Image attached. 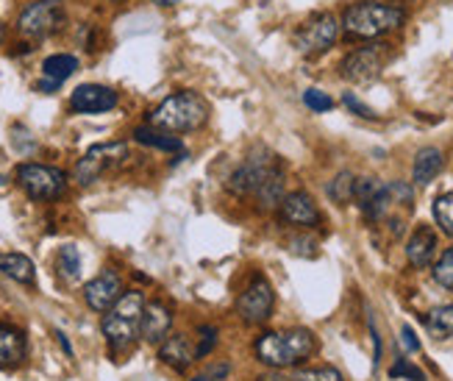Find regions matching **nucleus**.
<instances>
[{
    "label": "nucleus",
    "instance_id": "13",
    "mask_svg": "<svg viewBox=\"0 0 453 381\" xmlns=\"http://www.w3.org/2000/svg\"><path fill=\"white\" fill-rule=\"evenodd\" d=\"M117 92L104 84H81L70 95V106L81 114H104L117 106Z\"/></svg>",
    "mask_w": 453,
    "mask_h": 381
},
{
    "label": "nucleus",
    "instance_id": "27",
    "mask_svg": "<svg viewBox=\"0 0 453 381\" xmlns=\"http://www.w3.org/2000/svg\"><path fill=\"white\" fill-rule=\"evenodd\" d=\"M434 282L445 290H453V248H448L434 265Z\"/></svg>",
    "mask_w": 453,
    "mask_h": 381
},
{
    "label": "nucleus",
    "instance_id": "9",
    "mask_svg": "<svg viewBox=\"0 0 453 381\" xmlns=\"http://www.w3.org/2000/svg\"><path fill=\"white\" fill-rule=\"evenodd\" d=\"M65 12H62V0H34L17 19V31L28 36V39H45L62 26Z\"/></svg>",
    "mask_w": 453,
    "mask_h": 381
},
{
    "label": "nucleus",
    "instance_id": "2",
    "mask_svg": "<svg viewBox=\"0 0 453 381\" xmlns=\"http://www.w3.org/2000/svg\"><path fill=\"white\" fill-rule=\"evenodd\" d=\"M209 120V104L198 92H175L150 112V126L167 134L198 131Z\"/></svg>",
    "mask_w": 453,
    "mask_h": 381
},
{
    "label": "nucleus",
    "instance_id": "11",
    "mask_svg": "<svg viewBox=\"0 0 453 381\" xmlns=\"http://www.w3.org/2000/svg\"><path fill=\"white\" fill-rule=\"evenodd\" d=\"M273 307H275V292L267 278H253L242 290V295L236 298V315H240L242 323L248 326H259L265 320H270Z\"/></svg>",
    "mask_w": 453,
    "mask_h": 381
},
{
    "label": "nucleus",
    "instance_id": "10",
    "mask_svg": "<svg viewBox=\"0 0 453 381\" xmlns=\"http://www.w3.org/2000/svg\"><path fill=\"white\" fill-rule=\"evenodd\" d=\"M389 58V45H365L345 56L342 75L350 84H372Z\"/></svg>",
    "mask_w": 453,
    "mask_h": 381
},
{
    "label": "nucleus",
    "instance_id": "21",
    "mask_svg": "<svg viewBox=\"0 0 453 381\" xmlns=\"http://www.w3.org/2000/svg\"><path fill=\"white\" fill-rule=\"evenodd\" d=\"M134 139H136V143L148 145V148H159V151H167V153H175V151L184 148L179 136H170L167 131H159L153 126H140L134 131Z\"/></svg>",
    "mask_w": 453,
    "mask_h": 381
},
{
    "label": "nucleus",
    "instance_id": "6",
    "mask_svg": "<svg viewBox=\"0 0 453 381\" xmlns=\"http://www.w3.org/2000/svg\"><path fill=\"white\" fill-rule=\"evenodd\" d=\"M128 159V145L126 143H101V145H92L73 170V178L81 187L95 184L97 178H104L106 173L117 170Z\"/></svg>",
    "mask_w": 453,
    "mask_h": 381
},
{
    "label": "nucleus",
    "instance_id": "15",
    "mask_svg": "<svg viewBox=\"0 0 453 381\" xmlns=\"http://www.w3.org/2000/svg\"><path fill=\"white\" fill-rule=\"evenodd\" d=\"M170 326H173V315L165 304L159 300H150L145 304V312H142V320H140V334L145 343H153V346H162L167 334H170Z\"/></svg>",
    "mask_w": 453,
    "mask_h": 381
},
{
    "label": "nucleus",
    "instance_id": "31",
    "mask_svg": "<svg viewBox=\"0 0 453 381\" xmlns=\"http://www.w3.org/2000/svg\"><path fill=\"white\" fill-rule=\"evenodd\" d=\"M342 104H345L353 114H359V117H365V120H376V117H379L367 104H362V100H359L357 95H353V92H345V95H342Z\"/></svg>",
    "mask_w": 453,
    "mask_h": 381
},
{
    "label": "nucleus",
    "instance_id": "28",
    "mask_svg": "<svg viewBox=\"0 0 453 381\" xmlns=\"http://www.w3.org/2000/svg\"><path fill=\"white\" fill-rule=\"evenodd\" d=\"M289 381H342V373L337 368H306L301 373H295Z\"/></svg>",
    "mask_w": 453,
    "mask_h": 381
},
{
    "label": "nucleus",
    "instance_id": "26",
    "mask_svg": "<svg viewBox=\"0 0 453 381\" xmlns=\"http://www.w3.org/2000/svg\"><path fill=\"white\" fill-rule=\"evenodd\" d=\"M428 329L434 331L437 337H448L453 334V307H437L434 312L428 315Z\"/></svg>",
    "mask_w": 453,
    "mask_h": 381
},
{
    "label": "nucleus",
    "instance_id": "5",
    "mask_svg": "<svg viewBox=\"0 0 453 381\" xmlns=\"http://www.w3.org/2000/svg\"><path fill=\"white\" fill-rule=\"evenodd\" d=\"M281 167H279V159H275V153H270L267 148H259L253 151L245 162L236 167L231 175H228V192L231 195H240V198H256L265 184L270 182L273 175H279Z\"/></svg>",
    "mask_w": 453,
    "mask_h": 381
},
{
    "label": "nucleus",
    "instance_id": "7",
    "mask_svg": "<svg viewBox=\"0 0 453 381\" xmlns=\"http://www.w3.org/2000/svg\"><path fill=\"white\" fill-rule=\"evenodd\" d=\"M17 184L23 187V192L34 200H53L58 195H65L67 175L58 167L26 162L17 167Z\"/></svg>",
    "mask_w": 453,
    "mask_h": 381
},
{
    "label": "nucleus",
    "instance_id": "3",
    "mask_svg": "<svg viewBox=\"0 0 453 381\" xmlns=\"http://www.w3.org/2000/svg\"><path fill=\"white\" fill-rule=\"evenodd\" d=\"M403 23H406L403 9L376 4V0H359V4H353L342 12V28L359 39H376L381 34L401 28Z\"/></svg>",
    "mask_w": 453,
    "mask_h": 381
},
{
    "label": "nucleus",
    "instance_id": "1",
    "mask_svg": "<svg viewBox=\"0 0 453 381\" xmlns=\"http://www.w3.org/2000/svg\"><path fill=\"white\" fill-rule=\"evenodd\" d=\"M318 351V339L309 329H287V331H267L256 343V356L273 370H284L301 365Z\"/></svg>",
    "mask_w": 453,
    "mask_h": 381
},
{
    "label": "nucleus",
    "instance_id": "35",
    "mask_svg": "<svg viewBox=\"0 0 453 381\" xmlns=\"http://www.w3.org/2000/svg\"><path fill=\"white\" fill-rule=\"evenodd\" d=\"M156 6H175V4H181V0H153Z\"/></svg>",
    "mask_w": 453,
    "mask_h": 381
},
{
    "label": "nucleus",
    "instance_id": "4",
    "mask_svg": "<svg viewBox=\"0 0 453 381\" xmlns=\"http://www.w3.org/2000/svg\"><path fill=\"white\" fill-rule=\"evenodd\" d=\"M145 312V298L142 292H126L117 304L109 309V315L104 317V337L109 339V346L114 351H123L128 346H134V339L140 337V320Z\"/></svg>",
    "mask_w": 453,
    "mask_h": 381
},
{
    "label": "nucleus",
    "instance_id": "18",
    "mask_svg": "<svg viewBox=\"0 0 453 381\" xmlns=\"http://www.w3.org/2000/svg\"><path fill=\"white\" fill-rule=\"evenodd\" d=\"M26 337L19 329L0 323V368H14L26 359Z\"/></svg>",
    "mask_w": 453,
    "mask_h": 381
},
{
    "label": "nucleus",
    "instance_id": "37",
    "mask_svg": "<svg viewBox=\"0 0 453 381\" xmlns=\"http://www.w3.org/2000/svg\"><path fill=\"white\" fill-rule=\"evenodd\" d=\"M401 4H406V0H401Z\"/></svg>",
    "mask_w": 453,
    "mask_h": 381
},
{
    "label": "nucleus",
    "instance_id": "14",
    "mask_svg": "<svg viewBox=\"0 0 453 381\" xmlns=\"http://www.w3.org/2000/svg\"><path fill=\"white\" fill-rule=\"evenodd\" d=\"M281 217L287 220V223L301 226V229H314V226H320V220H323L318 204H314V198L309 192H301V190L284 195Z\"/></svg>",
    "mask_w": 453,
    "mask_h": 381
},
{
    "label": "nucleus",
    "instance_id": "34",
    "mask_svg": "<svg viewBox=\"0 0 453 381\" xmlns=\"http://www.w3.org/2000/svg\"><path fill=\"white\" fill-rule=\"evenodd\" d=\"M401 334H403V348H406V351H418V348H420V339L415 337V331H411L409 326H403Z\"/></svg>",
    "mask_w": 453,
    "mask_h": 381
},
{
    "label": "nucleus",
    "instance_id": "25",
    "mask_svg": "<svg viewBox=\"0 0 453 381\" xmlns=\"http://www.w3.org/2000/svg\"><path fill=\"white\" fill-rule=\"evenodd\" d=\"M434 220L448 237H453V192H445L434 200Z\"/></svg>",
    "mask_w": 453,
    "mask_h": 381
},
{
    "label": "nucleus",
    "instance_id": "24",
    "mask_svg": "<svg viewBox=\"0 0 453 381\" xmlns=\"http://www.w3.org/2000/svg\"><path fill=\"white\" fill-rule=\"evenodd\" d=\"M353 187H357V178H353L350 173H340L328 184V195H331L334 204H348V200H353Z\"/></svg>",
    "mask_w": 453,
    "mask_h": 381
},
{
    "label": "nucleus",
    "instance_id": "32",
    "mask_svg": "<svg viewBox=\"0 0 453 381\" xmlns=\"http://www.w3.org/2000/svg\"><path fill=\"white\" fill-rule=\"evenodd\" d=\"M201 343H198V356H206L214 346H218V329L211 326H201Z\"/></svg>",
    "mask_w": 453,
    "mask_h": 381
},
{
    "label": "nucleus",
    "instance_id": "12",
    "mask_svg": "<svg viewBox=\"0 0 453 381\" xmlns=\"http://www.w3.org/2000/svg\"><path fill=\"white\" fill-rule=\"evenodd\" d=\"M120 298H123V282L114 270H104L84 287V300L95 312H109Z\"/></svg>",
    "mask_w": 453,
    "mask_h": 381
},
{
    "label": "nucleus",
    "instance_id": "23",
    "mask_svg": "<svg viewBox=\"0 0 453 381\" xmlns=\"http://www.w3.org/2000/svg\"><path fill=\"white\" fill-rule=\"evenodd\" d=\"M58 270H62L67 282H78V276H81V253H78L75 245H65L58 251Z\"/></svg>",
    "mask_w": 453,
    "mask_h": 381
},
{
    "label": "nucleus",
    "instance_id": "17",
    "mask_svg": "<svg viewBox=\"0 0 453 381\" xmlns=\"http://www.w3.org/2000/svg\"><path fill=\"white\" fill-rule=\"evenodd\" d=\"M159 359L175 370H187L198 359V346L187 334H173L159 346Z\"/></svg>",
    "mask_w": 453,
    "mask_h": 381
},
{
    "label": "nucleus",
    "instance_id": "22",
    "mask_svg": "<svg viewBox=\"0 0 453 381\" xmlns=\"http://www.w3.org/2000/svg\"><path fill=\"white\" fill-rule=\"evenodd\" d=\"M75 70H78V58L70 56V53H53V56H48L45 62H42L45 78H50V82H56V84L67 82V78H70Z\"/></svg>",
    "mask_w": 453,
    "mask_h": 381
},
{
    "label": "nucleus",
    "instance_id": "29",
    "mask_svg": "<svg viewBox=\"0 0 453 381\" xmlns=\"http://www.w3.org/2000/svg\"><path fill=\"white\" fill-rule=\"evenodd\" d=\"M389 376L392 378H409V381H426V373L411 365L409 359H398V362L389 368Z\"/></svg>",
    "mask_w": 453,
    "mask_h": 381
},
{
    "label": "nucleus",
    "instance_id": "16",
    "mask_svg": "<svg viewBox=\"0 0 453 381\" xmlns=\"http://www.w3.org/2000/svg\"><path fill=\"white\" fill-rule=\"evenodd\" d=\"M434 253H437V234L431 226H418L415 234L409 237L406 243V259L411 268H428L431 262H434Z\"/></svg>",
    "mask_w": 453,
    "mask_h": 381
},
{
    "label": "nucleus",
    "instance_id": "30",
    "mask_svg": "<svg viewBox=\"0 0 453 381\" xmlns=\"http://www.w3.org/2000/svg\"><path fill=\"white\" fill-rule=\"evenodd\" d=\"M303 104L311 109V112H328L334 106V100L323 92V89H306L303 92Z\"/></svg>",
    "mask_w": 453,
    "mask_h": 381
},
{
    "label": "nucleus",
    "instance_id": "33",
    "mask_svg": "<svg viewBox=\"0 0 453 381\" xmlns=\"http://www.w3.org/2000/svg\"><path fill=\"white\" fill-rule=\"evenodd\" d=\"M228 376V365H209L206 370H201L198 376H192V381H220Z\"/></svg>",
    "mask_w": 453,
    "mask_h": 381
},
{
    "label": "nucleus",
    "instance_id": "36",
    "mask_svg": "<svg viewBox=\"0 0 453 381\" xmlns=\"http://www.w3.org/2000/svg\"><path fill=\"white\" fill-rule=\"evenodd\" d=\"M4 36H6V26L0 23V45H4Z\"/></svg>",
    "mask_w": 453,
    "mask_h": 381
},
{
    "label": "nucleus",
    "instance_id": "19",
    "mask_svg": "<svg viewBox=\"0 0 453 381\" xmlns=\"http://www.w3.org/2000/svg\"><path fill=\"white\" fill-rule=\"evenodd\" d=\"M442 165H445V159L440 148H423L415 156V165H411V178H415V184L426 187L440 175Z\"/></svg>",
    "mask_w": 453,
    "mask_h": 381
},
{
    "label": "nucleus",
    "instance_id": "20",
    "mask_svg": "<svg viewBox=\"0 0 453 381\" xmlns=\"http://www.w3.org/2000/svg\"><path fill=\"white\" fill-rule=\"evenodd\" d=\"M0 273L17 284L36 282V268L26 253H0Z\"/></svg>",
    "mask_w": 453,
    "mask_h": 381
},
{
    "label": "nucleus",
    "instance_id": "8",
    "mask_svg": "<svg viewBox=\"0 0 453 381\" xmlns=\"http://www.w3.org/2000/svg\"><path fill=\"white\" fill-rule=\"evenodd\" d=\"M337 36H340L337 17L328 12H320V14H311L306 23L295 31L292 39H295V48H298L303 56H318L337 43Z\"/></svg>",
    "mask_w": 453,
    "mask_h": 381
}]
</instances>
